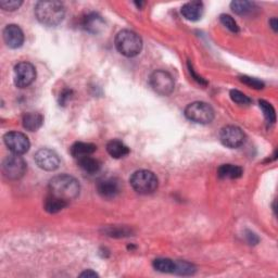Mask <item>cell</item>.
I'll use <instances>...</instances> for the list:
<instances>
[{
  "label": "cell",
  "instance_id": "cell-1",
  "mask_svg": "<svg viewBox=\"0 0 278 278\" xmlns=\"http://www.w3.org/2000/svg\"><path fill=\"white\" fill-rule=\"evenodd\" d=\"M35 15L37 20L46 26H55L65 19L66 9L60 2L46 0L39 2L35 7Z\"/></svg>",
  "mask_w": 278,
  "mask_h": 278
},
{
  "label": "cell",
  "instance_id": "cell-2",
  "mask_svg": "<svg viewBox=\"0 0 278 278\" xmlns=\"http://www.w3.org/2000/svg\"><path fill=\"white\" fill-rule=\"evenodd\" d=\"M79 190H81V187H79L77 179L67 174L54 176L49 181L50 195L68 202L75 199L79 195Z\"/></svg>",
  "mask_w": 278,
  "mask_h": 278
},
{
  "label": "cell",
  "instance_id": "cell-3",
  "mask_svg": "<svg viewBox=\"0 0 278 278\" xmlns=\"http://www.w3.org/2000/svg\"><path fill=\"white\" fill-rule=\"evenodd\" d=\"M115 47L117 51L125 57L133 58L140 53L142 41L140 36L130 29L118 32L115 37Z\"/></svg>",
  "mask_w": 278,
  "mask_h": 278
},
{
  "label": "cell",
  "instance_id": "cell-4",
  "mask_svg": "<svg viewBox=\"0 0 278 278\" xmlns=\"http://www.w3.org/2000/svg\"><path fill=\"white\" fill-rule=\"evenodd\" d=\"M130 181L135 192L141 195H149L155 193L159 185V180L156 174L147 170L135 172Z\"/></svg>",
  "mask_w": 278,
  "mask_h": 278
},
{
  "label": "cell",
  "instance_id": "cell-5",
  "mask_svg": "<svg viewBox=\"0 0 278 278\" xmlns=\"http://www.w3.org/2000/svg\"><path fill=\"white\" fill-rule=\"evenodd\" d=\"M185 115L192 122L198 124H209L214 118V111L206 102L196 101L186 107Z\"/></svg>",
  "mask_w": 278,
  "mask_h": 278
},
{
  "label": "cell",
  "instance_id": "cell-6",
  "mask_svg": "<svg viewBox=\"0 0 278 278\" xmlns=\"http://www.w3.org/2000/svg\"><path fill=\"white\" fill-rule=\"evenodd\" d=\"M26 172V163L18 155H11L7 157L3 163L4 175L11 180H17L24 176Z\"/></svg>",
  "mask_w": 278,
  "mask_h": 278
},
{
  "label": "cell",
  "instance_id": "cell-7",
  "mask_svg": "<svg viewBox=\"0 0 278 278\" xmlns=\"http://www.w3.org/2000/svg\"><path fill=\"white\" fill-rule=\"evenodd\" d=\"M150 85L157 94L161 96H169L173 92L175 83L170 73L158 70L150 76Z\"/></svg>",
  "mask_w": 278,
  "mask_h": 278
},
{
  "label": "cell",
  "instance_id": "cell-8",
  "mask_svg": "<svg viewBox=\"0 0 278 278\" xmlns=\"http://www.w3.org/2000/svg\"><path fill=\"white\" fill-rule=\"evenodd\" d=\"M36 78V70L28 62H20L14 67V84L19 88L28 87Z\"/></svg>",
  "mask_w": 278,
  "mask_h": 278
},
{
  "label": "cell",
  "instance_id": "cell-9",
  "mask_svg": "<svg viewBox=\"0 0 278 278\" xmlns=\"http://www.w3.org/2000/svg\"><path fill=\"white\" fill-rule=\"evenodd\" d=\"M5 144L8 147V149L13 155H24L28 151L29 149V140L26 137V135L20 132H10L7 133L4 137Z\"/></svg>",
  "mask_w": 278,
  "mask_h": 278
},
{
  "label": "cell",
  "instance_id": "cell-10",
  "mask_svg": "<svg viewBox=\"0 0 278 278\" xmlns=\"http://www.w3.org/2000/svg\"><path fill=\"white\" fill-rule=\"evenodd\" d=\"M220 139L224 146L234 149L239 148L243 145L245 136L239 127L228 125L222 129L220 133Z\"/></svg>",
  "mask_w": 278,
  "mask_h": 278
},
{
  "label": "cell",
  "instance_id": "cell-11",
  "mask_svg": "<svg viewBox=\"0 0 278 278\" xmlns=\"http://www.w3.org/2000/svg\"><path fill=\"white\" fill-rule=\"evenodd\" d=\"M35 162L42 170L52 172L59 168L60 158L53 150L43 148L35 153Z\"/></svg>",
  "mask_w": 278,
  "mask_h": 278
},
{
  "label": "cell",
  "instance_id": "cell-12",
  "mask_svg": "<svg viewBox=\"0 0 278 278\" xmlns=\"http://www.w3.org/2000/svg\"><path fill=\"white\" fill-rule=\"evenodd\" d=\"M4 41L8 47L17 49L24 43V34L18 25L10 24L4 29Z\"/></svg>",
  "mask_w": 278,
  "mask_h": 278
},
{
  "label": "cell",
  "instance_id": "cell-13",
  "mask_svg": "<svg viewBox=\"0 0 278 278\" xmlns=\"http://www.w3.org/2000/svg\"><path fill=\"white\" fill-rule=\"evenodd\" d=\"M121 190L120 181L116 178L109 177V178H103L98 181L97 184V192L102 197L106 198V199H112L115 196L118 195Z\"/></svg>",
  "mask_w": 278,
  "mask_h": 278
},
{
  "label": "cell",
  "instance_id": "cell-14",
  "mask_svg": "<svg viewBox=\"0 0 278 278\" xmlns=\"http://www.w3.org/2000/svg\"><path fill=\"white\" fill-rule=\"evenodd\" d=\"M106 23L99 14L91 12L82 19V27L91 34H98L105 28Z\"/></svg>",
  "mask_w": 278,
  "mask_h": 278
},
{
  "label": "cell",
  "instance_id": "cell-15",
  "mask_svg": "<svg viewBox=\"0 0 278 278\" xmlns=\"http://www.w3.org/2000/svg\"><path fill=\"white\" fill-rule=\"evenodd\" d=\"M204 7L201 2H190L181 7V14L188 21L200 20L203 14Z\"/></svg>",
  "mask_w": 278,
  "mask_h": 278
},
{
  "label": "cell",
  "instance_id": "cell-16",
  "mask_svg": "<svg viewBox=\"0 0 278 278\" xmlns=\"http://www.w3.org/2000/svg\"><path fill=\"white\" fill-rule=\"evenodd\" d=\"M97 150V146L89 142H82L78 141L71 147L70 152L75 159L83 158L86 156H91Z\"/></svg>",
  "mask_w": 278,
  "mask_h": 278
},
{
  "label": "cell",
  "instance_id": "cell-17",
  "mask_svg": "<svg viewBox=\"0 0 278 278\" xmlns=\"http://www.w3.org/2000/svg\"><path fill=\"white\" fill-rule=\"evenodd\" d=\"M22 122H23V127H24L25 130L29 132H36L37 130L41 129L42 125L44 124V117L39 113L29 112L24 114Z\"/></svg>",
  "mask_w": 278,
  "mask_h": 278
},
{
  "label": "cell",
  "instance_id": "cell-18",
  "mask_svg": "<svg viewBox=\"0 0 278 278\" xmlns=\"http://www.w3.org/2000/svg\"><path fill=\"white\" fill-rule=\"evenodd\" d=\"M242 169L240 166L233 164H223L218 170V175L222 179H236L242 175Z\"/></svg>",
  "mask_w": 278,
  "mask_h": 278
},
{
  "label": "cell",
  "instance_id": "cell-19",
  "mask_svg": "<svg viewBox=\"0 0 278 278\" xmlns=\"http://www.w3.org/2000/svg\"><path fill=\"white\" fill-rule=\"evenodd\" d=\"M77 163L79 168H81L85 173L88 174H96L99 172L101 168L100 161L90 156H86L77 159Z\"/></svg>",
  "mask_w": 278,
  "mask_h": 278
},
{
  "label": "cell",
  "instance_id": "cell-20",
  "mask_svg": "<svg viewBox=\"0 0 278 278\" xmlns=\"http://www.w3.org/2000/svg\"><path fill=\"white\" fill-rule=\"evenodd\" d=\"M107 151L112 158L121 159L130 153V149H129V147L125 146L122 141L114 139V140H111L108 142Z\"/></svg>",
  "mask_w": 278,
  "mask_h": 278
},
{
  "label": "cell",
  "instance_id": "cell-21",
  "mask_svg": "<svg viewBox=\"0 0 278 278\" xmlns=\"http://www.w3.org/2000/svg\"><path fill=\"white\" fill-rule=\"evenodd\" d=\"M68 203L69 202L66 200H62V199H60V198L49 195L46 198L45 203H44V208L48 213L54 214V213H58L65 209L68 205Z\"/></svg>",
  "mask_w": 278,
  "mask_h": 278
},
{
  "label": "cell",
  "instance_id": "cell-22",
  "mask_svg": "<svg viewBox=\"0 0 278 278\" xmlns=\"http://www.w3.org/2000/svg\"><path fill=\"white\" fill-rule=\"evenodd\" d=\"M152 266L156 271L161 272V273H174L175 272V261L170 260V259H165V258L156 259L153 261Z\"/></svg>",
  "mask_w": 278,
  "mask_h": 278
},
{
  "label": "cell",
  "instance_id": "cell-23",
  "mask_svg": "<svg viewBox=\"0 0 278 278\" xmlns=\"http://www.w3.org/2000/svg\"><path fill=\"white\" fill-rule=\"evenodd\" d=\"M232 10L239 15H247L252 12L254 4L250 2H233L230 4Z\"/></svg>",
  "mask_w": 278,
  "mask_h": 278
},
{
  "label": "cell",
  "instance_id": "cell-24",
  "mask_svg": "<svg viewBox=\"0 0 278 278\" xmlns=\"http://www.w3.org/2000/svg\"><path fill=\"white\" fill-rule=\"evenodd\" d=\"M196 272V267L194 264L189 263L186 261H175V274L182 275V276H189L194 275Z\"/></svg>",
  "mask_w": 278,
  "mask_h": 278
},
{
  "label": "cell",
  "instance_id": "cell-25",
  "mask_svg": "<svg viewBox=\"0 0 278 278\" xmlns=\"http://www.w3.org/2000/svg\"><path fill=\"white\" fill-rule=\"evenodd\" d=\"M259 106L261 108V110L263 111L265 120L267 121V123H275L276 121V113H275V109L273 108V106L271 103H268L265 100H260L259 101Z\"/></svg>",
  "mask_w": 278,
  "mask_h": 278
},
{
  "label": "cell",
  "instance_id": "cell-26",
  "mask_svg": "<svg viewBox=\"0 0 278 278\" xmlns=\"http://www.w3.org/2000/svg\"><path fill=\"white\" fill-rule=\"evenodd\" d=\"M105 233L110 236V237H117V238H121V237H127L130 236L132 230L129 229L127 227H108L106 228Z\"/></svg>",
  "mask_w": 278,
  "mask_h": 278
},
{
  "label": "cell",
  "instance_id": "cell-27",
  "mask_svg": "<svg viewBox=\"0 0 278 278\" xmlns=\"http://www.w3.org/2000/svg\"><path fill=\"white\" fill-rule=\"evenodd\" d=\"M230 98H232L235 103H238V105L248 106L251 103V99L248 96H245L243 92L236 89L230 90Z\"/></svg>",
  "mask_w": 278,
  "mask_h": 278
},
{
  "label": "cell",
  "instance_id": "cell-28",
  "mask_svg": "<svg viewBox=\"0 0 278 278\" xmlns=\"http://www.w3.org/2000/svg\"><path fill=\"white\" fill-rule=\"evenodd\" d=\"M220 20L222 24H223L225 27H227L230 32H233V33H238V32H239V26H238L237 22L230 17V15L222 14Z\"/></svg>",
  "mask_w": 278,
  "mask_h": 278
},
{
  "label": "cell",
  "instance_id": "cell-29",
  "mask_svg": "<svg viewBox=\"0 0 278 278\" xmlns=\"http://www.w3.org/2000/svg\"><path fill=\"white\" fill-rule=\"evenodd\" d=\"M240 81L248 85L249 87H251V88H254V89H263L264 88V83L259 81V79L254 78V77H250V76H240Z\"/></svg>",
  "mask_w": 278,
  "mask_h": 278
},
{
  "label": "cell",
  "instance_id": "cell-30",
  "mask_svg": "<svg viewBox=\"0 0 278 278\" xmlns=\"http://www.w3.org/2000/svg\"><path fill=\"white\" fill-rule=\"evenodd\" d=\"M23 3L21 0H2L0 2V7L5 11H15L21 7Z\"/></svg>",
  "mask_w": 278,
  "mask_h": 278
},
{
  "label": "cell",
  "instance_id": "cell-31",
  "mask_svg": "<svg viewBox=\"0 0 278 278\" xmlns=\"http://www.w3.org/2000/svg\"><path fill=\"white\" fill-rule=\"evenodd\" d=\"M73 91L71 89H65L60 94V98H59V103L60 106H66V103L72 98Z\"/></svg>",
  "mask_w": 278,
  "mask_h": 278
},
{
  "label": "cell",
  "instance_id": "cell-32",
  "mask_svg": "<svg viewBox=\"0 0 278 278\" xmlns=\"http://www.w3.org/2000/svg\"><path fill=\"white\" fill-rule=\"evenodd\" d=\"M188 70H189V73H190V75H192V76H193V78L195 79V81H197V82L199 83L200 85H206V84H208V83H206V81H205V79H204L203 77L199 76V75H198V74L195 72V70H194L193 66L190 65V62H188Z\"/></svg>",
  "mask_w": 278,
  "mask_h": 278
},
{
  "label": "cell",
  "instance_id": "cell-33",
  "mask_svg": "<svg viewBox=\"0 0 278 278\" xmlns=\"http://www.w3.org/2000/svg\"><path fill=\"white\" fill-rule=\"evenodd\" d=\"M245 237H247V240L250 244H257L259 242V237L252 232H247Z\"/></svg>",
  "mask_w": 278,
  "mask_h": 278
},
{
  "label": "cell",
  "instance_id": "cell-34",
  "mask_svg": "<svg viewBox=\"0 0 278 278\" xmlns=\"http://www.w3.org/2000/svg\"><path fill=\"white\" fill-rule=\"evenodd\" d=\"M79 276L81 277H98V274L96 272L91 271V269H88V271L83 272Z\"/></svg>",
  "mask_w": 278,
  "mask_h": 278
},
{
  "label": "cell",
  "instance_id": "cell-35",
  "mask_svg": "<svg viewBox=\"0 0 278 278\" xmlns=\"http://www.w3.org/2000/svg\"><path fill=\"white\" fill-rule=\"evenodd\" d=\"M269 25H271V27L273 28L274 32H277V29H278V22H277V19H276V18H273L271 21H269Z\"/></svg>",
  "mask_w": 278,
  "mask_h": 278
}]
</instances>
